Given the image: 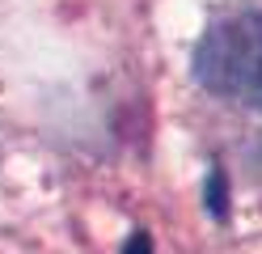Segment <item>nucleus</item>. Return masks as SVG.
Segmentation results:
<instances>
[{"label": "nucleus", "mask_w": 262, "mask_h": 254, "mask_svg": "<svg viewBox=\"0 0 262 254\" xmlns=\"http://www.w3.org/2000/svg\"><path fill=\"white\" fill-rule=\"evenodd\" d=\"M194 81L233 106L262 110V5L211 17L194 47Z\"/></svg>", "instance_id": "nucleus-1"}, {"label": "nucleus", "mask_w": 262, "mask_h": 254, "mask_svg": "<svg viewBox=\"0 0 262 254\" xmlns=\"http://www.w3.org/2000/svg\"><path fill=\"white\" fill-rule=\"evenodd\" d=\"M123 254H157V246H152V237L144 233V229H136L127 237V246H123Z\"/></svg>", "instance_id": "nucleus-2"}, {"label": "nucleus", "mask_w": 262, "mask_h": 254, "mask_svg": "<svg viewBox=\"0 0 262 254\" xmlns=\"http://www.w3.org/2000/svg\"><path fill=\"white\" fill-rule=\"evenodd\" d=\"M211 212H216V216H224V174H220V169H211Z\"/></svg>", "instance_id": "nucleus-3"}]
</instances>
